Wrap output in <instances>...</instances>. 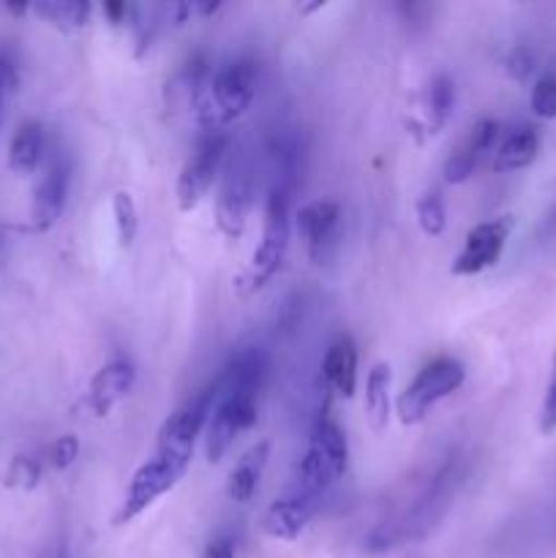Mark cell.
<instances>
[{
	"label": "cell",
	"mask_w": 556,
	"mask_h": 558,
	"mask_svg": "<svg viewBox=\"0 0 556 558\" xmlns=\"http://www.w3.org/2000/svg\"><path fill=\"white\" fill-rule=\"evenodd\" d=\"M270 374V357L262 347H243L227 360L213 381V409L205 428V456L218 463L234 441L259 417V398Z\"/></svg>",
	"instance_id": "cell-1"
},
{
	"label": "cell",
	"mask_w": 556,
	"mask_h": 558,
	"mask_svg": "<svg viewBox=\"0 0 556 558\" xmlns=\"http://www.w3.org/2000/svg\"><path fill=\"white\" fill-rule=\"evenodd\" d=\"M463 485V461L461 456H447L445 461L436 466L434 474L425 477L412 501H407L401 512L382 521L374 532L365 539V548L382 554V550H392L403 543H418V539L428 537L431 529L447 515V510L456 501L458 488Z\"/></svg>",
	"instance_id": "cell-2"
},
{
	"label": "cell",
	"mask_w": 556,
	"mask_h": 558,
	"mask_svg": "<svg viewBox=\"0 0 556 558\" xmlns=\"http://www.w3.org/2000/svg\"><path fill=\"white\" fill-rule=\"evenodd\" d=\"M259 87V65L254 58L227 60L200 82L185 85L191 109L200 120L202 131H223L232 120H238Z\"/></svg>",
	"instance_id": "cell-3"
},
{
	"label": "cell",
	"mask_w": 556,
	"mask_h": 558,
	"mask_svg": "<svg viewBox=\"0 0 556 558\" xmlns=\"http://www.w3.org/2000/svg\"><path fill=\"white\" fill-rule=\"evenodd\" d=\"M349 466V441L341 425L327 414H319L311 425L309 447L298 466V483L294 494L322 505L333 485L341 483Z\"/></svg>",
	"instance_id": "cell-4"
},
{
	"label": "cell",
	"mask_w": 556,
	"mask_h": 558,
	"mask_svg": "<svg viewBox=\"0 0 556 558\" xmlns=\"http://www.w3.org/2000/svg\"><path fill=\"white\" fill-rule=\"evenodd\" d=\"M292 199L294 194L283 189H267L265 196V218H262L259 245L251 254L245 283L249 289H259L281 270L283 256L289 248V221H292Z\"/></svg>",
	"instance_id": "cell-5"
},
{
	"label": "cell",
	"mask_w": 556,
	"mask_h": 558,
	"mask_svg": "<svg viewBox=\"0 0 556 558\" xmlns=\"http://www.w3.org/2000/svg\"><path fill=\"white\" fill-rule=\"evenodd\" d=\"M232 153L229 136L223 131H202L200 140L191 147V156L185 158L178 178V205L180 210H194L200 202L210 194L216 180L221 178L227 158Z\"/></svg>",
	"instance_id": "cell-6"
},
{
	"label": "cell",
	"mask_w": 556,
	"mask_h": 558,
	"mask_svg": "<svg viewBox=\"0 0 556 558\" xmlns=\"http://www.w3.org/2000/svg\"><path fill=\"white\" fill-rule=\"evenodd\" d=\"M467 379V368L456 357H436L418 371L407 390L398 396V417L403 425L425 420L439 401L450 398Z\"/></svg>",
	"instance_id": "cell-7"
},
{
	"label": "cell",
	"mask_w": 556,
	"mask_h": 558,
	"mask_svg": "<svg viewBox=\"0 0 556 558\" xmlns=\"http://www.w3.org/2000/svg\"><path fill=\"white\" fill-rule=\"evenodd\" d=\"M256 202V169L245 153H229L216 196V223L229 240H240Z\"/></svg>",
	"instance_id": "cell-8"
},
{
	"label": "cell",
	"mask_w": 556,
	"mask_h": 558,
	"mask_svg": "<svg viewBox=\"0 0 556 558\" xmlns=\"http://www.w3.org/2000/svg\"><path fill=\"white\" fill-rule=\"evenodd\" d=\"M213 409V385L191 396L189 401L180 403L172 414L158 428L156 452L172 461L191 466V456H194V445L200 439L202 430L207 428Z\"/></svg>",
	"instance_id": "cell-9"
},
{
	"label": "cell",
	"mask_w": 556,
	"mask_h": 558,
	"mask_svg": "<svg viewBox=\"0 0 556 558\" xmlns=\"http://www.w3.org/2000/svg\"><path fill=\"white\" fill-rule=\"evenodd\" d=\"M185 472H189L185 463L164 458L158 456V452L153 458H147V461L136 469L134 477H131L129 490H125L123 496V505H120L118 515H114V523L123 526V523H131L134 518H140L147 507H153L164 494H169V490L183 480Z\"/></svg>",
	"instance_id": "cell-10"
},
{
	"label": "cell",
	"mask_w": 556,
	"mask_h": 558,
	"mask_svg": "<svg viewBox=\"0 0 556 558\" xmlns=\"http://www.w3.org/2000/svg\"><path fill=\"white\" fill-rule=\"evenodd\" d=\"M510 229V218H494V221H483L469 229L461 251L452 259V276H478V272L494 267L499 262L501 251H505Z\"/></svg>",
	"instance_id": "cell-11"
},
{
	"label": "cell",
	"mask_w": 556,
	"mask_h": 558,
	"mask_svg": "<svg viewBox=\"0 0 556 558\" xmlns=\"http://www.w3.org/2000/svg\"><path fill=\"white\" fill-rule=\"evenodd\" d=\"M71 172L74 169H71V161L65 153H58L44 167L41 178H38L36 189H33L31 205V223L36 232H49L60 221V216H63L71 189Z\"/></svg>",
	"instance_id": "cell-12"
},
{
	"label": "cell",
	"mask_w": 556,
	"mask_h": 558,
	"mask_svg": "<svg viewBox=\"0 0 556 558\" xmlns=\"http://www.w3.org/2000/svg\"><path fill=\"white\" fill-rule=\"evenodd\" d=\"M501 123L494 118H485L469 129V134L458 142L456 150L445 161V180L447 183H467L485 161H494V153L501 140Z\"/></svg>",
	"instance_id": "cell-13"
},
{
	"label": "cell",
	"mask_w": 556,
	"mask_h": 558,
	"mask_svg": "<svg viewBox=\"0 0 556 558\" xmlns=\"http://www.w3.org/2000/svg\"><path fill=\"white\" fill-rule=\"evenodd\" d=\"M294 227H298V234L305 243L311 262L322 265L338 243V232H341V205L333 199L309 202L294 216Z\"/></svg>",
	"instance_id": "cell-14"
},
{
	"label": "cell",
	"mask_w": 556,
	"mask_h": 558,
	"mask_svg": "<svg viewBox=\"0 0 556 558\" xmlns=\"http://www.w3.org/2000/svg\"><path fill=\"white\" fill-rule=\"evenodd\" d=\"M136 385V368L131 360L114 357L96 371L87 387V407L96 417H107Z\"/></svg>",
	"instance_id": "cell-15"
},
{
	"label": "cell",
	"mask_w": 556,
	"mask_h": 558,
	"mask_svg": "<svg viewBox=\"0 0 556 558\" xmlns=\"http://www.w3.org/2000/svg\"><path fill=\"white\" fill-rule=\"evenodd\" d=\"M316 510H319V505H316V501H311V499H305V496L289 490L287 496L276 499L265 510V515H262V532L273 539L292 543V539H298L300 534L309 529L311 518L316 515Z\"/></svg>",
	"instance_id": "cell-16"
},
{
	"label": "cell",
	"mask_w": 556,
	"mask_h": 558,
	"mask_svg": "<svg viewBox=\"0 0 556 558\" xmlns=\"http://www.w3.org/2000/svg\"><path fill=\"white\" fill-rule=\"evenodd\" d=\"M322 376L327 387L343 398H352L358 390V347L349 336H338L322 357Z\"/></svg>",
	"instance_id": "cell-17"
},
{
	"label": "cell",
	"mask_w": 556,
	"mask_h": 558,
	"mask_svg": "<svg viewBox=\"0 0 556 558\" xmlns=\"http://www.w3.org/2000/svg\"><path fill=\"white\" fill-rule=\"evenodd\" d=\"M540 153V131L532 123H518L507 134H501L499 147L494 153V172H518L527 169Z\"/></svg>",
	"instance_id": "cell-18"
},
{
	"label": "cell",
	"mask_w": 556,
	"mask_h": 558,
	"mask_svg": "<svg viewBox=\"0 0 556 558\" xmlns=\"http://www.w3.org/2000/svg\"><path fill=\"white\" fill-rule=\"evenodd\" d=\"M267 461H270V445L267 441H256L251 445L243 456L238 458V463L229 472L227 494L229 499L238 501V505H245V501L254 499L256 488L262 483V474H265Z\"/></svg>",
	"instance_id": "cell-19"
},
{
	"label": "cell",
	"mask_w": 556,
	"mask_h": 558,
	"mask_svg": "<svg viewBox=\"0 0 556 558\" xmlns=\"http://www.w3.org/2000/svg\"><path fill=\"white\" fill-rule=\"evenodd\" d=\"M420 107H423V123H420V129L428 136L439 134L450 123L452 109H456V82L447 74H436L425 85L423 96H420Z\"/></svg>",
	"instance_id": "cell-20"
},
{
	"label": "cell",
	"mask_w": 556,
	"mask_h": 558,
	"mask_svg": "<svg viewBox=\"0 0 556 558\" xmlns=\"http://www.w3.org/2000/svg\"><path fill=\"white\" fill-rule=\"evenodd\" d=\"M44 147H47V136H44V125L36 120H27L16 129L14 140L9 147V167L16 174H33L44 161Z\"/></svg>",
	"instance_id": "cell-21"
},
{
	"label": "cell",
	"mask_w": 556,
	"mask_h": 558,
	"mask_svg": "<svg viewBox=\"0 0 556 558\" xmlns=\"http://www.w3.org/2000/svg\"><path fill=\"white\" fill-rule=\"evenodd\" d=\"M390 365L376 363L365 379V414L374 430L387 428V420H390Z\"/></svg>",
	"instance_id": "cell-22"
},
{
	"label": "cell",
	"mask_w": 556,
	"mask_h": 558,
	"mask_svg": "<svg viewBox=\"0 0 556 558\" xmlns=\"http://www.w3.org/2000/svg\"><path fill=\"white\" fill-rule=\"evenodd\" d=\"M31 11L58 31H80L90 20L93 5L82 0H41L33 3Z\"/></svg>",
	"instance_id": "cell-23"
},
{
	"label": "cell",
	"mask_w": 556,
	"mask_h": 558,
	"mask_svg": "<svg viewBox=\"0 0 556 558\" xmlns=\"http://www.w3.org/2000/svg\"><path fill=\"white\" fill-rule=\"evenodd\" d=\"M418 223L428 238H439L447 227L445 196L439 189H428L418 199Z\"/></svg>",
	"instance_id": "cell-24"
},
{
	"label": "cell",
	"mask_w": 556,
	"mask_h": 558,
	"mask_svg": "<svg viewBox=\"0 0 556 558\" xmlns=\"http://www.w3.org/2000/svg\"><path fill=\"white\" fill-rule=\"evenodd\" d=\"M112 216H114V229H118L120 245L129 248L136 238V229H140V213H136V202L129 191H114Z\"/></svg>",
	"instance_id": "cell-25"
},
{
	"label": "cell",
	"mask_w": 556,
	"mask_h": 558,
	"mask_svg": "<svg viewBox=\"0 0 556 558\" xmlns=\"http://www.w3.org/2000/svg\"><path fill=\"white\" fill-rule=\"evenodd\" d=\"M44 458L36 456H14L9 463V472H5V485L9 488H22L33 490L44 477Z\"/></svg>",
	"instance_id": "cell-26"
},
{
	"label": "cell",
	"mask_w": 556,
	"mask_h": 558,
	"mask_svg": "<svg viewBox=\"0 0 556 558\" xmlns=\"http://www.w3.org/2000/svg\"><path fill=\"white\" fill-rule=\"evenodd\" d=\"M529 104H532V112L537 114V118H556V74H543L534 82Z\"/></svg>",
	"instance_id": "cell-27"
},
{
	"label": "cell",
	"mask_w": 556,
	"mask_h": 558,
	"mask_svg": "<svg viewBox=\"0 0 556 558\" xmlns=\"http://www.w3.org/2000/svg\"><path fill=\"white\" fill-rule=\"evenodd\" d=\"M76 458H80V439L76 436H60L44 452V463L55 472H65L69 466H74Z\"/></svg>",
	"instance_id": "cell-28"
},
{
	"label": "cell",
	"mask_w": 556,
	"mask_h": 558,
	"mask_svg": "<svg viewBox=\"0 0 556 558\" xmlns=\"http://www.w3.org/2000/svg\"><path fill=\"white\" fill-rule=\"evenodd\" d=\"M540 430H543L545 436H551L556 430V352L554 363H551V379L548 387H545L543 407H540Z\"/></svg>",
	"instance_id": "cell-29"
},
{
	"label": "cell",
	"mask_w": 556,
	"mask_h": 558,
	"mask_svg": "<svg viewBox=\"0 0 556 558\" xmlns=\"http://www.w3.org/2000/svg\"><path fill=\"white\" fill-rule=\"evenodd\" d=\"M238 556V539L232 534H216L210 543L205 545L200 558H234Z\"/></svg>",
	"instance_id": "cell-30"
},
{
	"label": "cell",
	"mask_w": 556,
	"mask_h": 558,
	"mask_svg": "<svg viewBox=\"0 0 556 558\" xmlns=\"http://www.w3.org/2000/svg\"><path fill=\"white\" fill-rule=\"evenodd\" d=\"M14 85V65L5 54H0V123H3V101H5V93L9 87Z\"/></svg>",
	"instance_id": "cell-31"
},
{
	"label": "cell",
	"mask_w": 556,
	"mask_h": 558,
	"mask_svg": "<svg viewBox=\"0 0 556 558\" xmlns=\"http://www.w3.org/2000/svg\"><path fill=\"white\" fill-rule=\"evenodd\" d=\"M507 71H510L512 76H518V80H523V76H527L529 71H532V58H529V54L523 52V49H516V52H512L510 58H507Z\"/></svg>",
	"instance_id": "cell-32"
},
{
	"label": "cell",
	"mask_w": 556,
	"mask_h": 558,
	"mask_svg": "<svg viewBox=\"0 0 556 558\" xmlns=\"http://www.w3.org/2000/svg\"><path fill=\"white\" fill-rule=\"evenodd\" d=\"M543 234H551V238H556V210L551 213V216H548V221H545V227H543Z\"/></svg>",
	"instance_id": "cell-33"
},
{
	"label": "cell",
	"mask_w": 556,
	"mask_h": 558,
	"mask_svg": "<svg viewBox=\"0 0 556 558\" xmlns=\"http://www.w3.org/2000/svg\"><path fill=\"white\" fill-rule=\"evenodd\" d=\"M3 245H5V243H3V238H0V256H3Z\"/></svg>",
	"instance_id": "cell-34"
}]
</instances>
